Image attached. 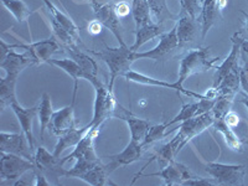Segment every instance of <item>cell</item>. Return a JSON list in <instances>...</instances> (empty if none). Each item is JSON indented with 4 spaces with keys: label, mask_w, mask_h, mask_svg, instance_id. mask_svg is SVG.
Returning a JSON list of instances; mask_svg holds the SVG:
<instances>
[{
    "label": "cell",
    "mask_w": 248,
    "mask_h": 186,
    "mask_svg": "<svg viewBox=\"0 0 248 186\" xmlns=\"http://www.w3.org/2000/svg\"><path fill=\"white\" fill-rule=\"evenodd\" d=\"M243 15H245L246 19H247V20H246V30H247V32H248V16L245 14V13H243Z\"/></svg>",
    "instance_id": "48"
},
{
    "label": "cell",
    "mask_w": 248,
    "mask_h": 186,
    "mask_svg": "<svg viewBox=\"0 0 248 186\" xmlns=\"http://www.w3.org/2000/svg\"><path fill=\"white\" fill-rule=\"evenodd\" d=\"M54 112L55 110L52 109L50 96L46 92L43 93L41 99H40V105L37 106V117H39L40 123V140H43L46 129H47V127H50Z\"/></svg>",
    "instance_id": "28"
},
{
    "label": "cell",
    "mask_w": 248,
    "mask_h": 186,
    "mask_svg": "<svg viewBox=\"0 0 248 186\" xmlns=\"http://www.w3.org/2000/svg\"><path fill=\"white\" fill-rule=\"evenodd\" d=\"M181 10L189 14L194 19L199 20L201 14V6L199 4V0H181Z\"/></svg>",
    "instance_id": "38"
},
{
    "label": "cell",
    "mask_w": 248,
    "mask_h": 186,
    "mask_svg": "<svg viewBox=\"0 0 248 186\" xmlns=\"http://www.w3.org/2000/svg\"><path fill=\"white\" fill-rule=\"evenodd\" d=\"M114 117L125 122L128 124V128H129L130 139L140 141V143L147 136L149 128L152 127V123L149 121L137 118L136 116H133L132 113L128 112L127 109H124L122 106H118L116 113H114Z\"/></svg>",
    "instance_id": "18"
},
{
    "label": "cell",
    "mask_w": 248,
    "mask_h": 186,
    "mask_svg": "<svg viewBox=\"0 0 248 186\" xmlns=\"http://www.w3.org/2000/svg\"><path fill=\"white\" fill-rule=\"evenodd\" d=\"M32 65H35L34 59L26 51L24 54H17L14 48H12L3 57H0V67L5 71L6 76L9 77L17 78L26 67H30Z\"/></svg>",
    "instance_id": "16"
},
{
    "label": "cell",
    "mask_w": 248,
    "mask_h": 186,
    "mask_svg": "<svg viewBox=\"0 0 248 186\" xmlns=\"http://www.w3.org/2000/svg\"><path fill=\"white\" fill-rule=\"evenodd\" d=\"M1 4L5 6L6 10H8L19 23L28 21L30 15L32 14L30 8L26 5V3L23 1V0H1Z\"/></svg>",
    "instance_id": "33"
},
{
    "label": "cell",
    "mask_w": 248,
    "mask_h": 186,
    "mask_svg": "<svg viewBox=\"0 0 248 186\" xmlns=\"http://www.w3.org/2000/svg\"><path fill=\"white\" fill-rule=\"evenodd\" d=\"M16 77L5 76L0 79V108L5 109L10 107L12 103L16 102V94H15V87H16Z\"/></svg>",
    "instance_id": "31"
},
{
    "label": "cell",
    "mask_w": 248,
    "mask_h": 186,
    "mask_svg": "<svg viewBox=\"0 0 248 186\" xmlns=\"http://www.w3.org/2000/svg\"><path fill=\"white\" fill-rule=\"evenodd\" d=\"M200 103H199V101L194 102V103H187V105H183L178 116L174 117L171 121L165 122V123H167L168 127H170V125H174V124L176 123H181V122L187 121V119L194 118V117L200 116Z\"/></svg>",
    "instance_id": "35"
},
{
    "label": "cell",
    "mask_w": 248,
    "mask_h": 186,
    "mask_svg": "<svg viewBox=\"0 0 248 186\" xmlns=\"http://www.w3.org/2000/svg\"><path fill=\"white\" fill-rule=\"evenodd\" d=\"M205 171L211 176L216 185L238 186L245 184L247 170L242 164L233 165L223 163H206Z\"/></svg>",
    "instance_id": "4"
},
{
    "label": "cell",
    "mask_w": 248,
    "mask_h": 186,
    "mask_svg": "<svg viewBox=\"0 0 248 186\" xmlns=\"http://www.w3.org/2000/svg\"><path fill=\"white\" fill-rule=\"evenodd\" d=\"M94 14H96V20H98L102 25L107 28L114 35V37L118 40L119 46H127V44L124 43L123 40V29L119 23V17L114 12V5H112L110 3L107 4Z\"/></svg>",
    "instance_id": "20"
},
{
    "label": "cell",
    "mask_w": 248,
    "mask_h": 186,
    "mask_svg": "<svg viewBox=\"0 0 248 186\" xmlns=\"http://www.w3.org/2000/svg\"><path fill=\"white\" fill-rule=\"evenodd\" d=\"M114 12L118 15V17H123L127 16L129 13H132V8H129V5L125 1H121V3L114 5Z\"/></svg>",
    "instance_id": "41"
},
{
    "label": "cell",
    "mask_w": 248,
    "mask_h": 186,
    "mask_svg": "<svg viewBox=\"0 0 248 186\" xmlns=\"http://www.w3.org/2000/svg\"><path fill=\"white\" fill-rule=\"evenodd\" d=\"M88 3H90L91 6H92L93 12L97 13L99 9H102L105 5L109 4L110 0H88Z\"/></svg>",
    "instance_id": "44"
},
{
    "label": "cell",
    "mask_w": 248,
    "mask_h": 186,
    "mask_svg": "<svg viewBox=\"0 0 248 186\" xmlns=\"http://www.w3.org/2000/svg\"><path fill=\"white\" fill-rule=\"evenodd\" d=\"M232 47L231 52L227 57H226L225 61L221 63V66L216 67V72H215L214 76V83H212V88H217V86L220 85L221 81L225 78L227 75L231 72L234 68L240 67V63H238V60L241 57V43H242V37L241 35L237 32L232 36Z\"/></svg>",
    "instance_id": "17"
},
{
    "label": "cell",
    "mask_w": 248,
    "mask_h": 186,
    "mask_svg": "<svg viewBox=\"0 0 248 186\" xmlns=\"http://www.w3.org/2000/svg\"><path fill=\"white\" fill-rule=\"evenodd\" d=\"M34 174H35V183H34L35 186H50V185H52V184L48 181V179L46 178L45 175H44L41 171H39V170H34Z\"/></svg>",
    "instance_id": "42"
},
{
    "label": "cell",
    "mask_w": 248,
    "mask_h": 186,
    "mask_svg": "<svg viewBox=\"0 0 248 186\" xmlns=\"http://www.w3.org/2000/svg\"><path fill=\"white\" fill-rule=\"evenodd\" d=\"M10 108L13 109L14 114L16 116L17 121L20 123V127L25 133L26 138H28L29 143H30L31 149H35V139H34V133H32V122L36 118L37 116V107H31V108H24L19 105V102H14L12 103Z\"/></svg>",
    "instance_id": "21"
},
{
    "label": "cell",
    "mask_w": 248,
    "mask_h": 186,
    "mask_svg": "<svg viewBox=\"0 0 248 186\" xmlns=\"http://www.w3.org/2000/svg\"><path fill=\"white\" fill-rule=\"evenodd\" d=\"M98 132L99 129L90 128V130L86 133L85 136H83V138H82L81 140H79V143L75 147L74 152L71 153V154H68L67 156H65V158L61 159L62 165H65L66 163H68V161L71 160H77V159L82 158V156H83V155L91 149V148H93V141H94V139H96Z\"/></svg>",
    "instance_id": "29"
},
{
    "label": "cell",
    "mask_w": 248,
    "mask_h": 186,
    "mask_svg": "<svg viewBox=\"0 0 248 186\" xmlns=\"http://www.w3.org/2000/svg\"><path fill=\"white\" fill-rule=\"evenodd\" d=\"M243 60V65L240 66V82H241V88L243 92L248 96V59L241 56Z\"/></svg>",
    "instance_id": "39"
},
{
    "label": "cell",
    "mask_w": 248,
    "mask_h": 186,
    "mask_svg": "<svg viewBox=\"0 0 248 186\" xmlns=\"http://www.w3.org/2000/svg\"><path fill=\"white\" fill-rule=\"evenodd\" d=\"M243 144H246V145H248V138L246 139V140H243Z\"/></svg>",
    "instance_id": "50"
},
{
    "label": "cell",
    "mask_w": 248,
    "mask_h": 186,
    "mask_svg": "<svg viewBox=\"0 0 248 186\" xmlns=\"http://www.w3.org/2000/svg\"><path fill=\"white\" fill-rule=\"evenodd\" d=\"M164 32H167L165 26L158 23L148 24V25L136 29V41L132 46H129L130 51L137 52L144 44H147L150 40H154L155 37L161 36Z\"/></svg>",
    "instance_id": "23"
},
{
    "label": "cell",
    "mask_w": 248,
    "mask_h": 186,
    "mask_svg": "<svg viewBox=\"0 0 248 186\" xmlns=\"http://www.w3.org/2000/svg\"><path fill=\"white\" fill-rule=\"evenodd\" d=\"M77 90H78V86H74V96H72L71 105L56 110L52 114L50 128L55 136H63L68 130L76 127V121H75V103H76Z\"/></svg>",
    "instance_id": "11"
},
{
    "label": "cell",
    "mask_w": 248,
    "mask_h": 186,
    "mask_svg": "<svg viewBox=\"0 0 248 186\" xmlns=\"http://www.w3.org/2000/svg\"><path fill=\"white\" fill-rule=\"evenodd\" d=\"M218 60L220 57L212 59L210 56V47H199L189 51L180 62L178 82L184 86V82L192 75L201 74L214 68V65Z\"/></svg>",
    "instance_id": "3"
},
{
    "label": "cell",
    "mask_w": 248,
    "mask_h": 186,
    "mask_svg": "<svg viewBox=\"0 0 248 186\" xmlns=\"http://www.w3.org/2000/svg\"><path fill=\"white\" fill-rule=\"evenodd\" d=\"M184 186H214L216 185L214 180H210V179H205V178H201V176H196L194 175L192 178L187 179L183 183Z\"/></svg>",
    "instance_id": "40"
},
{
    "label": "cell",
    "mask_w": 248,
    "mask_h": 186,
    "mask_svg": "<svg viewBox=\"0 0 248 186\" xmlns=\"http://www.w3.org/2000/svg\"><path fill=\"white\" fill-rule=\"evenodd\" d=\"M223 119H225L226 123L229 124L231 128H236L237 125L240 124V117L237 116L234 112H231V110H230V112L226 114L225 118H223Z\"/></svg>",
    "instance_id": "43"
},
{
    "label": "cell",
    "mask_w": 248,
    "mask_h": 186,
    "mask_svg": "<svg viewBox=\"0 0 248 186\" xmlns=\"http://www.w3.org/2000/svg\"><path fill=\"white\" fill-rule=\"evenodd\" d=\"M241 103H243V105H245L248 109V98H242L241 99Z\"/></svg>",
    "instance_id": "47"
},
{
    "label": "cell",
    "mask_w": 248,
    "mask_h": 186,
    "mask_svg": "<svg viewBox=\"0 0 248 186\" xmlns=\"http://www.w3.org/2000/svg\"><path fill=\"white\" fill-rule=\"evenodd\" d=\"M93 87L96 91V97H94V105H93L92 121L88 123V125L90 128L99 129L107 119L114 117V113L119 105L114 98L113 91L109 90V87L106 86L101 79L96 85H93Z\"/></svg>",
    "instance_id": "2"
},
{
    "label": "cell",
    "mask_w": 248,
    "mask_h": 186,
    "mask_svg": "<svg viewBox=\"0 0 248 186\" xmlns=\"http://www.w3.org/2000/svg\"><path fill=\"white\" fill-rule=\"evenodd\" d=\"M44 3H45L48 14L54 17L57 23L61 24V25L63 26V28H65L66 30H67L68 32L75 37V39L77 40V41L81 43V37H79V34H78V28H77L76 24L74 23V20L71 19L70 16H67L65 13H62L61 10H60V9L57 8L52 1H51V0H44Z\"/></svg>",
    "instance_id": "27"
},
{
    "label": "cell",
    "mask_w": 248,
    "mask_h": 186,
    "mask_svg": "<svg viewBox=\"0 0 248 186\" xmlns=\"http://www.w3.org/2000/svg\"><path fill=\"white\" fill-rule=\"evenodd\" d=\"M215 117L212 112L202 113L200 116H196L194 118H190L187 121L181 122L179 125V132L178 134L172 138L175 144L178 145V149L180 152L186 144L189 143L190 140L198 137L199 134L206 130L209 127L214 125Z\"/></svg>",
    "instance_id": "5"
},
{
    "label": "cell",
    "mask_w": 248,
    "mask_h": 186,
    "mask_svg": "<svg viewBox=\"0 0 248 186\" xmlns=\"http://www.w3.org/2000/svg\"><path fill=\"white\" fill-rule=\"evenodd\" d=\"M215 129L218 133H221L226 141V145L231 150L236 153H243V140L238 138L236 133L233 132V128H231L229 124L226 123L225 119H215L214 122Z\"/></svg>",
    "instance_id": "26"
},
{
    "label": "cell",
    "mask_w": 248,
    "mask_h": 186,
    "mask_svg": "<svg viewBox=\"0 0 248 186\" xmlns=\"http://www.w3.org/2000/svg\"><path fill=\"white\" fill-rule=\"evenodd\" d=\"M180 48L178 34H176V25L170 31L164 32L160 36V43L153 50L143 51V52H133V60H154V61H167L170 59L175 51Z\"/></svg>",
    "instance_id": "6"
},
{
    "label": "cell",
    "mask_w": 248,
    "mask_h": 186,
    "mask_svg": "<svg viewBox=\"0 0 248 186\" xmlns=\"http://www.w3.org/2000/svg\"><path fill=\"white\" fill-rule=\"evenodd\" d=\"M0 152L13 153L35 163V152L31 149L25 133H0Z\"/></svg>",
    "instance_id": "9"
},
{
    "label": "cell",
    "mask_w": 248,
    "mask_h": 186,
    "mask_svg": "<svg viewBox=\"0 0 248 186\" xmlns=\"http://www.w3.org/2000/svg\"><path fill=\"white\" fill-rule=\"evenodd\" d=\"M241 56L248 59V40H242L241 43Z\"/></svg>",
    "instance_id": "46"
},
{
    "label": "cell",
    "mask_w": 248,
    "mask_h": 186,
    "mask_svg": "<svg viewBox=\"0 0 248 186\" xmlns=\"http://www.w3.org/2000/svg\"><path fill=\"white\" fill-rule=\"evenodd\" d=\"M75 3H85V1H88V0H74Z\"/></svg>",
    "instance_id": "49"
},
{
    "label": "cell",
    "mask_w": 248,
    "mask_h": 186,
    "mask_svg": "<svg viewBox=\"0 0 248 186\" xmlns=\"http://www.w3.org/2000/svg\"><path fill=\"white\" fill-rule=\"evenodd\" d=\"M16 48L25 50L28 54H30L31 57L34 59L35 65H43V63H48L52 55L56 54L61 48V44L52 35L50 39L41 40L36 43L16 44Z\"/></svg>",
    "instance_id": "10"
},
{
    "label": "cell",
    "mask_w": 248,
    "mask_h": 186,
    "mask_svg": "<svg viewBox=\"0 0 248 186\" xmlns=\"http://www.w3.org/2000/svg\"><path fill=\"white\" fill-rule=\"evenodd\" d=\"M48 63L56 66V67H59L60 70L66 72L71 78L74 79L75 82L74 86H78L79 79H87L92 86L96 85L97 82L99 81L98 77H92L91 75H88L87 72H86V71L72 59H62V60L51 59L50 61H48Z\"/></svg>",
    "instance_id": "22"
},
{
    "label": "cell",
    "mask_w": 248,
    "mask_h": 186,
    "mask_svg": "<svg viewBox=\"0 0 248 186\" xmlns=\"http://www.w3.org/2000/svg\"><path fill=\"white\" fill-rule=\"evenodd\" d=\"M143 152L144 148L140 141L130 139L129 144L125 147V149H123L118 154L107 156V159H109V163L106 164L105 167L107 169L108 174L110 175L114 170L119 169V168L127 167V165H130V164L140 160Z\"/></svg>",
    "instance_id": "12"
},
{
    "label": "cell",
    "mask_w": 248,
    "mask_h": 186,
    "mask_svg": "<svg viewBox=\"0 0 248 186\" xmlns=\"http://www.w3.org/2000/svg\"><path fill=\"white\" fill-rule=\"evenodd\" d=\"M0 180H17L28 171L36 169L34 161L13 153L0 152Z\"/></svg>",
    "instance_id": "7"
},
{
    "label": "cell",
    "mask_w": 248,
    "mask_h": 186,
    "mask_svg": "<svg viewBox=\"0 0 248 186\" xmlns=\"http://www.w3.org/2000/svg\"><path fill=\"white\" fill-rule=\"evenodd\" d=\"M88 54L99 57L107 65L109 71V83L108 87L113 91L114 81L117 77L125 76L128 71H130V66L134 62L133 60V51L128 46H118V47H109L106 46L105 51H90L86 50Z\"/></svg>",
    "instance_id": "1"
},
{
    "label": "cell",
    "mask_w": 248,
    "mask_h": 186,
    "mask_svg": "<svg viewBox=\"0 0 248 186\" xmlns=\"http://www.w3.org/2000/svg\"><path fill=\"white\" fill-rule=\"evenodd\" d=\"M200 32L201 29H199L198 20L181 10L180 17L176 24V34H178L180 47H185L189 44L194 43Z\"/></svg>",
    "instance_id": "19"
},
{
    "label": "cell",
    "mask_w": 248,
    "mask_h": 186,
    "mask_svg": "<svg viewBox=\"0 0 248 186\" xmlns=\"http://www.w3.org/2000/svg\"><path fill=\"white\" fill-rule=\"evenodd\" d=\"M227 5V0H203L201 6V37L205 39L210 29L222 21V10Z\"/></svg>",
    "instance_id": "14"
},
{
    "label": "cell",
    "mask_w": 248,
    "mask_h": 186,
    "mask_svg": "<svg viewBox=\"0 0 248 186\" xmlns=\"http://www.w3.org/2000/svg\"><path fill=\"white\" fill-rule=\"evenodd\" d=\"M79 180L85 181V183L90 184L92 186H105V185H114L112 181L109 180V174H108L107 169L102 163L97 164L93 168L81 175Z\"/></svg>",
    "instance_id": "30"
},
{
    "label": "cell",
    "mask_w": 248,
    "mask_h": 186,
    "mask_svg": "<svg viewBox=\"0 0 248 186\" xmlns=\"http://www.w3.org/2000/svg\"><path fill=\"white\" fill-rule=\"evenodd\" d=\"M132 16L136 23V29L152 24L150 6L148 0H132Z\"/></svg>",
    "instance_id": "32"
},
{
    "label": "cell",
    "mask_w": 248,
    "mask_h": 186,
    "mask_svg": "<svg viewBox=\"0 0 248 186\" xmlns=\"http://www.w3.org/2000/svg\"><path fill=\"white\" fill-rule=\"evenodd\" d=\"M236 94H218L215 102L214 108L211 109L215 119H223L227 113L231 110L232 102Z\"/></svg>",
    "instance_id": "34"
},
{
    "label": "cell",
    "mask_w": 248,
    "mask_h": 186,
    "mask_svg": "<svg viewBox=\"0 0 248 186\" xmlns=\"http://www.w3.org/2000/svg\"><path fill=\"white\" fill-rule=\"evenodd\" d=\"M35 165L39 171L43 172L52 185H60V179L66 175V169L61 164V158L55 156L44 147H37L35 150Z\"/></svg>",
    "instance_id": "8"
},
{
    "label": "cell",
    "mask_w": 248,
    "mask_h": 186,
    "mask_svg": "<svg viewBox=\"0 0 248 186\" xmlns=\"http://www.w3.org/2000/svg\"><path fill=\"white\" fill-rule=\"evenodd\" d=\"M125 78L130 82H134V83H138V85H144V86H154V87H163V88H170V90L176 91L178 93H183V94H186V96L192 97V98L196 99H202L207 98L205 94H200V93H195L192 91L186 90L183 85H180L178 81L174 82V83H170V82L163 81V79H156L153 78V77L147 76V75L139 74L137 71H128L125 74ZM211 99V98H210Z\"/></svg>",
    "instance_id": "13"
},
{
    "label": "cell",
    "mask_w": 248,
    "mask_h": 186,
    "mask_svg": "<svg viewBox=\"0 0 248 186\" xmlns=\"http://www.w3.org/2000/svg\"><path fill=\"white\" fill-rule=\"evenodd\" d=\"M140 176H159L164 180V184L167 186L183 185V183L187 179L192 178L194 174L189 170V168L184 164L178 163L176 160L168 164L167 167L161 168L158 172L152 174H141Z\"/></svg>",
    "instance_id": "15"
},
{
    "label": "cell",
    "mask_w": 248,
    "mask_h": 186,
    "mask_svg": "<svg viewBox=\"0 0 248 186\" xmlns=\"http://www.w3.org/2000/svg\"><path fill=\"white\" fill-rule=\"evenodd\" d=\"M102 26H103V25H102V24L99 23L98 20H94L93 23H91L90 25H88V31H90L91 34L97 35V34H99V32H101Z\"/></svg>",
    "instance_id": "45"
},
{
    "label": "cell",
    "mask_w": 248,
    "mask_h": 186,
    "mask_svg": "<svg viewBox=\"0 0 248 186\" xmlns=\"http://www.w3.org/2000/svg\"><path fill=\"white\" fill-rule=\"evenodd\" d=\"M150 10L158 20V24H163L165 20H172L174 15L169 12L167 6V0H148Z\"/></svg>",
    "instance_id": "37"
},
{
    "label": "cell",
    "mask_w": 248,
    "mask_h": 186,
    "mask_svg": "<svg viewBox=\"0 0 248 186\" xmlns=\"http://www.w3.org/2000/svg\"><path fill=\"white\" fill-rule=\"evenodd\" d=\"M167 123H161V124H154L148 130L147 136L144 138V140L141 141V145H143L144 150L147 149L148 147H150L152 144L156 143V141L161 140L164 137L167 136Z\"/></svg>",
    "instance_id": "36"
},
{
    "label": "cell",
    "mask_w": 248,
    "mask_h": 186,
    "mask_svg": "<svg viewBox=\"0 0 248 186\" xmlns=\"http://www.w3.org/2000/svg\"><path fill=\"white\" fill-rule=\"evenodd\" d=\"M88 130H90V125L87 124L86 127L72 128V129L68 130L67 133H65L63 136L59 137V141H57V144L55 145V149L54 152H52L55 156L60 158V155L65 152L67 148L76 147L77 144L79 143V140L83 138V136H85Z\"/></svg>",
    "instance_id": "24"
},
{
    "label": "cell",
    "mask_w": 248,
    "mask_h": 186,
    "mask_svg": "<svg viewBox=\"0 0 248 186\" xmlns=\"http://www.w3.org/2000/svg\"><path fill=\"white\" fill-rule=\"evenodd\" d=\"M66 52L70 55V59L75 60V61L81 66L83 70L87 72L88 75H91L92 77H98V66H97V62L94 61V59L88 55V52L86 50H82L79 47V45L71 46V47H65Z\"/></svg>",
    "instance_id": "25"
}]
</instances>
